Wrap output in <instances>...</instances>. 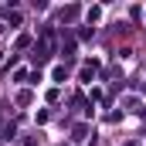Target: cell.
Listing matches in <instances>:
<instances>
[{
  "label": "cell",
  "mask_w": 146,
  "mask_h": 146,
  "mask_svg": "<svg viewBox=\"0 0 146 146\" xmlns=\"http://www.w3.org/2000/svg\"><path fill=\"white\" fill-rule=\"evenodd\" d=\"M99 17H102V7H92V10H88V21H92V24H99Z\"/></svg>",
  "instance_id": "cell-1"
}]
</instances>
